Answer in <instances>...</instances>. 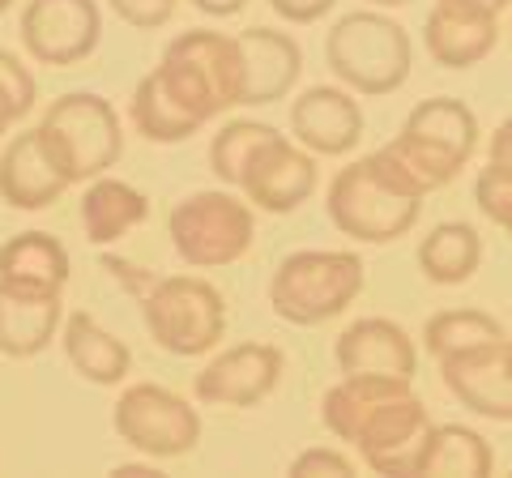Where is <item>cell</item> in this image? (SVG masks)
<instances>
[{
	"label": "cell",
	"mask_w": 512,
	"mask_h": 478,
	"mask_svg": "<svg viewBox=\"0 0 512 478\" xmlns=\"http://www.w3.org/2000/svg\"><path fill=\"white\" fill-rule=\"evenodd\" d=\"M320 419L338 440L355 444L363 466L393 478H414L436 432L410 380L397 376H342L320 397Z\"/></svg>",
	"instance_id": "cell-1"
},
{
	"label": "cell",
	"mask_w": 512,
	"mask_h": 478,
	"mask_svg": "<svg viewBox=\"0 0 512 478\" xmlns=\"http://www.w3.org/2000/svg\"><path fill=\"white\" fill-rule=\"evenodd\" d=\"M423 197V188L380 146L376 154H363L359 163L333 175L325 193V214L342 235L359 239V244H389L419 222Z\"/></svg>",
	"instance_id": "cell-2"
},
{
	"label": "cell",
	"mask_w": 512,
	"mask_h": 478,
	"mask_svg": "<svg viewBox=\"0 0 512 478\" xmlns=\"http://www.w3.org/2000/svg\"><path fill=\"white\" fill-rule=\"evenodd\" d=\"M154 77L201 124H210L227 107L244 103L239 39L218 35V30H184V35H175L163 52V65H154Z\"/></svg>",
	"instance_id": "cell-3"
},
{
	"label": "cell",
	"mask_w": 512,
	"mask_h": 478,
	"mask_svg": "<svg viewBox=\"0 0 512 478\" xmlns=\"http://www.w3.org/2000/svg\"><path fill=\"white\" fill-rule=\"evenodd\" d=\"M384 150L423 193H436V188L453 184L461 167L474 158L478 116L461 99H423Z\"/></svg>",
	"instance_id": "cell-4"
},
{
	"label": "cell",
	"mask_w": 512,
	"mask_h": 478,
	"mask_svg": "<svg viewBox=\"0 0 512 478\" xmlns=\"http://www.w3.org/2000/svg\"><path fill=\"white\" fill-rule=\"evenodd\" d=\"M363 291L359 252L342 248H303L282 257L269 278V304L286 325H325L342 316Z\"/></svg>",
	"instance_id": "cell-5"
},
{
	"label": "cell",
	"mask_w": 512,
	"mask_h": 478,
	"mask_svg": "<svg viewBox=\"0 0 512 478\" xmlns=\"http://www.w3.org/2000/svg\"><path fill=\"white\" fill-rule=\"evenodd\" d=\"M325 60L346 90L380 99V94H393L406 86L414 47H410L406 26H397L393 18H384L376 9H359V13H346L329 30Z\"/></svg>",
	"instance_id": "cell-6"
},
{
	"label": "cell",
	"mask_w": 512,
	"mask_h": 478,
	"mask_svg": "<svg viewBox=\"0 0 512 478\" xmlns=\"http://www.w3.org/2000/svg\"><path fill=\"white\" fill-rule=\"evenodd\" d=\"M39 137L47 154L56 158V167L69 175V184H86L107 175V167L120 163L124 154V133L120 116L103 94L73 90L47 107V116L39 120Z\"/></svg>",
	"instance_id": "cell-7"
},
{
	"label": "cell",
	"mask_w": 512,
	"mask_h": 478,
	"mask_svg": "<svg viewBox=\"0 0 512 478\" xmlns=\"http://www.w3.org/2000/svg\"><path fill=\"white\" fill-rule=\"evenodd\" d=\"M167 235L175 257L192 269H222L235 265L239 257H248L256 222L248 201H239L222 188H205L184 201H175V210L167 218Z\"/></svg>",
	"instance_id": "cell-8"
},
{
	"label": "cell",
	"mask_w": 512,
	"mask_h": 478,
	"mask_svg": "<svg viewBox=\"0 0 512 478\" xmlns=\"http://www.w3.org/2000/svg\"><path fill=\"white\" fill-rule=\"evenodd\" d=\"M141 316H146L150 338L167 350V355H205L222 342L227 333V304L205 278L192 274H171L150 286L141 299Z\"/></svg>",
	"instance_id": "cell-9"
},
{
	"label": "cell",
	"mask_w": 512,
	"mask_h": 478,
	"mask_svg": "<svg viewBox=\"0 0 512 478\" xmlns=\"http://www.w3.org/2000/svg\"><path fill=\"white\" fill-rule=\"evenodd\" d=\"M111 427L116 436L137 449L141 457L163 461V457H184L197 449L201 440V414L188 406L180 393L163 385H133L120 393L116 410H111Z\"/></svg>",
	"instance_id": "cell-10"
},
{
	"label": "cell",
	"mask_w": 512,
	"mask_h": 478,
	"mask_svg": "<svg viewBox=\"0 0 512 478\" xmlns=\"http://www.w3.org/2000/svg\"><path fill=\"white\" fill-rule=\"evenodd\" d=\"M22 47L39 65L69 69L99 47L103 18L94 0H30L22 9Z\"/></svg>",
	"instance_id": "cell-11"
},
{
	"label": "cell",
	"mask_w": 512,
	"mask_h": 478,
	"mask_svg": "<svg viewBox=\"0 0 512 478\" xmlns=\"http://www.w3.org/2000/svg\"><path fill=\"white\" fill-rule=\"evenodd\" d=\"M282 380V350L269 342H239L222 350L197 372V402L210 406H256L278 389Z\"/></svg>",
	"instance_id": "cell-12"
},
{
	"label": "cell",
	"mask_w": 512,
	"mask_h": 478,
	"mask_svg": "<svg viewBox=\"0 0 512 478\" xmlns=\"http://www.w3.org/2000/svg\"><path fill=\"white\" fill-rule=\"evenodd\" d=\"M316 154L299 150L295 141H286L282 133H274L261 150L252 154V163L244 167V180L239 188L248 193V201L265 214H291L303 201L316 193Z\"/></svg>",
	"instance_id": "cell-13"
},
{
	"label": "cell",
	"mask_w": 512,
	"mask_h": 478,
	"mask_svg": "<svg viewBox=\"0 0 512 478\" xmlns=\"http://www.w3.org/2000/svg\"><path fill=\"white\" fill-rule=\"evenodd\" d=\"M440 376L448 393L457 397L466 410L483 414L495 423H512V350L508 333L500 342L461 350V355L440 359Z\"/></svg>",
	"instance_id": "cell-14"
},
{
	"label": "cell",
	"mask_w": 512,
	"mask_h": 478,
	"mask_svg": "<svg viewBox=\"0 0 512 478\" xmlns=\"http://www.w3.org/2000/svg\"><path fill=\"white\" fill-rule=\"evenodd\" d=\"M427 56L444 69H474L500 43V13L470 0H436L423 26Z\"/></svg>",
	"instance_id": "cell-15"
},
{
	"label": "cell",
	"mask_w": 512,
	"mask_h": 478,
	"mask_svg": "<svg viewBox=\"0 0 512 478\" xmlns=\"http://www.w3.org/2000/svg\"><path fill=\"white\" fill-rule=\"evenodd\" d=\"M291 137L316 158H342L359 146L363 111L350 90L312 86L291 103Z\"/></svg>",
	"instance_id": "cell-16"
},
{
	"label": "cell",
	"mask_w": 512,
	"mask_h": 478,
	"mask_svg": "<svg viewBox=\"0 0 512 478\" xmlns=\"http://www.w3.org/2000/svg\"><path fill=\"white\" fill-rule=\"evenodd\" d=\"M342 376H397V380H414L419 372V350L414 338L384 321V316H363V321L346 325L338 346H333Z\"/></svg>",
	"instance_id": "cell-17"
},
{
	"label": "cell",
	"mask_w": 512,
	"mask_h": 478,
	"mask_svg": "<svg viewBox=\"0 0 512 478\" xmlns=\"http://www.w3.org/2000/svg\"><path fill=\"white\" fill-rule=\"evenodd\" d=\"M235 39H239V56H244V103L269 107L286 99L303 69L299 43L286 30H269V26H248Z\"/></svg>",
	"instance_id": "cell-18"
},
{
	"label": "cell",
	"mask_w": 512,
	"mask_h": 478,
	"mask_svg": "<svg viewBox=\"0 0 512 478\" xmlns=\"http://www.w3.org/2000/svg\"><path fill=\"white\" fill-rule=\"evenodd\" d=\"M69 175L56 167V158L47 154L39 129L18 133L0 154V197L13 210H43V205L60 201L69 193Z\"/></svg>",
	"instance_id": "cell-19"
},
{
	"label": "cell",
	"mask_w": 512,
	"mask_h": 478,
	"mask_svg": "<svg viewBox=\"0 0 512 478\" xmlns=\"http://www.w3.org/2000/svg\"><path fill=\"white\" fill-rule=\"evenodd\" d=\"M60 295L52 291H18L0 282V350L9 359L43 355L60 333Z\"/></svg>",
	"instance_id": "cell-20"
},
{
	"label": "cell",
	"mask_w": 512,
	"mask_h": 478,
	"mask_svg": "<svg viewBox=\"0 0 512 478\" xmlns=\"http://www.w3.org/2000/svg\"><path fill=\"white\" fill-rule=\"evenodd\" d=\"M0 282L18 291H52L60 295L69 282V252L56 235L22 231L9 244H0Z\"/></svg>",
	"instance_id": "cell-21"
},
{
	"label": "cell",
	"mask_w": 512,
	"mask_h": 478,
	"mask_svg": "<svg viewBox=\"0 0 512 478\" xmlns=\"http://www.w3.org/2000/svg\"><path fill=\"white\" fill-rule=\"evenodd\" d=\"M60 342H64V359H69L77 376H86L90 385H120L128 368H133V350L86 312L64 316Z\"/></svg>",
	"instance_id": "cell-22"
},
{
	"label": "cell",
	"mask_w": 512,
	"mask_h": 478,
	"mask_svg": "<svg viewBox=\"0 0 512 478\" xmlns=\"http://www.w3.org/2000/svg\"><path fill=\"white\" fill-rule=\"evenodd\" d=\"M150 218V197L141 188L124 184V180H111V175H99L90 180L86 197H82V227L90 244H116L133 227Z\"/></svg>",
	"instance_id": "cell-23"
},
{
	"label": "cell",
	"mask_w": 512,
	"mask_h": 478,
	"mask_svg": "<svg viewBox=\"0 0 512 478\" xmlns=\"http://www.w3.org/2000/svg\"><path fill=\"white\" fill-rule=\"evenodd\" d=\"M419 265H423L427 282L461 286L483 265V239H478L470 222H436L419 244Z\"/></svg>",
	"instance_id": "cell-24"
},
{
	"label": "cell",
	"mask_w": 512,
	"mask_h": 478,
	"mask_svg": "<svg viewBox=\"0 0 512 478\" xmlns=\"http://www.w3.org/2000/svg\"><path fill=\"white\" fill-rule=\"evenodd\" d=\"M491 470H495L491 444L474 427H461V423H440L419 461V474H431V478H483Z\"/></svg>",
	"instance_id": "cell-25"
},
{
	"label": "cell",
	"mask_w": 512,
	"mask_h": 478,
	"mask_svg": "<svg viewBox=\"0 0 512 478\" xmlns=\"http://www.w3.org/2000/svg\"><path fill=\"white\" fill-rule=\"evenodd\" d=\"M133 124L146 141H158V146H175V141H188L192 133H201L205 124L197 116H188L167 94V86L158 82L154 73H146L133 90Z\"/></svg>",
	"instance_id": "cell-26"
},
{
	"label": "cell",
	"mask_w": 512,
	"mask_h": 478,
	"mask_svg": "<svg viewBox=\"0 0 512 478\" xmlns=\"http://www.w3.org/2000/svg\"><path fill=\"white\" fill-rule=\"evenodd\" d=\"M500 338H504V325L495 321V316L478 312V308H448L440 316H431L427 329H423L427 355L436 359V363L448 359V355H461V350L500 342Z\"/></svg>",
	"instance_id": "cell-27"
},
{
	"label": "cell",
	"mask_w": 512,
	"mask_h": 478,
	"mask_svg": "<svg viewBox=\"0 0 512 478\" xmlns=\"http://www.w3.org/2000/svg\"><path fill=\"white\" fill-rule=\"evenodd\" d=\"M278 129L274 124H256V120H235V124H222V133H214L210 141V171L218 175L222 184H235L244 180V167L252 163V154L265 146Z\"/></svg>",
	"instance_id": "cell-28"
},
{
	"label": "cell",
	"mask_w": 512,
	"mask_h": 478,
	"mask_svg": "<svg viewBox=\"0 0 512 478\" xmlns=\"http://www.w3.org/2000/svg\"><path fill=\"white\" fill-rule=\"evenodd\" d=\"M35 107V77L13 52L0 47V133Z\"/></svg>",
	"instance_id": "cell-29"
},
{
	"label": "cell",
	"mask_w": 512,
	"mask_h": 478,
	"mask_svg": "<svg viewBox=\"0 0 512 478\" xmlns=\"http://www.w3.org/2000/svg\"><path fill=\"white\" fill-rule=\"evenodd\" d=\"M474 201L478 210H483L495 227L512 235V171L508 167H495L487 163L483 171H478L474 180Z\"/></svg>",
	"instance_id": "cell-30"
},
{
	"label": "cell",
	"mask_w": 512,
	"mask_h": 478,
	"mask_svg": "<svg viewBox=\"0 0 512 478\" xmlns=\"http://www.w3.org/2000/svg\"><path fill=\"white\" fill-rule=\"evenodd\" d=\"M291 474L295 478H350L355 474V461L338 449H303L291 461Z\"/></svg>",
	"instance_id": "cell-31"
},
{
	"label": "cell",
	"mask_w": 512,
	"mask_h": 478,
	"mask_svg": "<svg viewBox=\"0 0 512 478\" xmlns=\"http://www.w3.org/2000/svg\"><path fill=\"white\" fill-rule=\"evenodd\" d=\"M111 9L133 30H158L175 18V0H111Z\"/></svg>",
	"instance_id": "cell-32"
},
{
	"label": "cell",
	"mask_w": 512,
	"mask_h": 478,
	"mask_svg": "<svg viewBox=\"0 0 512 478\" xmlns=\"http://www.w3.org/2000/svg\"><path fill=\"white\" fill-rule=\"evenodd\" d=\"M333 5H338V0H269V9H274L278 18H286V22H295V26L320 22Z\"/></svg>",
	"instance_id": "cell-33"
},
{
	"label": "cell",
	"mask_w": 512,
	"mask_h": 478,
	"mask_svg": "<svg viewBox=\"0 0 512 478\" xmlns=\"http://www.w3.org/2000/svg\"><path fill=\"white\" fill-rule=\"evenodd\" d=\"M487 163L495 167H508L512 171V116L491 133V146H487Z\"/></svg>",
	"instance_id": "cell-34"
},
{
	"label": "cell",
	"mask_w": 512,
	"mask_h": 478,
	"mask_svg": "<svg viewBox=\"0 0 512 478\" xmlns=\"http://www.w3.org/2000/svg\"><path fill=\"white\" fill-rule=\"evenodd\" d=\"M192 5H197L201 13H210V18H235L248 0H192Z\"/></svg>",
	"instance_id": "cell-35"
},
{
	"label": "cell",
	"mask_w": 512,
	"mask_h": 478,
	"mask_svg": "<svg viewBox=\"0 0 512 478\" xmlns=\"http://www.w3.org/2000/svg\"><path fill=\"white\" fill-rule=\"evenodd\" d=\"M111 474H116V478H150V474H158V466H154V461H150V466H141V461H128V466H116Z\"/></svg>",
	"instance_id": "cell-36"
},
{
	"label": "cell",
	"mask_w": 512,
	"mask_h": 478,
	"mask_svg": "<svg viewBox=\"0 0 512 478\" xmlns=\"http://www.w3.org/2000/svg\"><path fill=\"white\" fill-rule=\"evenodd\" d=\"M470 5H483V9H491V13H504L512 0H470Z\"/></svg>",
	"instance_id": "cell-37"
},
{
	"label": "cell",
	"mask_w": 512,
	"mask_h": 478,
	"mask_svg": "<svg viewBox=\"0 0 512 478\" xmlns=\"http://www.w3.org/2000/svg\"><path fill=\"white\" fill-rule=\"evenodd\" d=\"M367 5H376V9H402V5H410V0H367Z\"/></svg>",
	"instance_id": "cell-38"
},
{
	"label": "cell",
	"mask_w": 512,
	"mask_h": 478,
	"mask_svg": "<svg viewBox=\"0 0 512 478\" xmlns=\"http://www.w3.org/2000/svg\"><path fill=\"white\" fill-rule=\"evenodd\" d=\"M9 5H13V0H0V13H5V9H9Z\"/></svg>",
	"instance_id": "cell-39"
},
{
	"label": "cell",
	"mask_w": 512,
	"mask_h": 478,
	"mask_svg": "<svg viewBox=\"0 0 512 478\" xmlns=\"http://www.w3.org/2000/svg\"><path fill=\"white\" fill-rule=\"evenodd\" d=\"M508 350H512V338H508Z\"/></svg>",
	"instance_id": "cell-40"
}]
</instances>
